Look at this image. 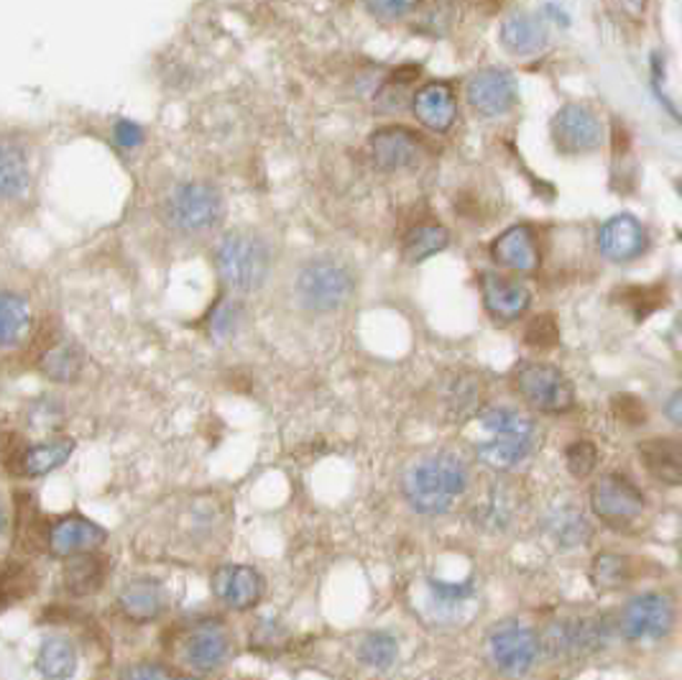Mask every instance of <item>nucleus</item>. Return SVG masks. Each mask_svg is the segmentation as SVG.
<instances>
[{
    "mask_svg": "<svg viewBox=\"0 0 682 680\" xmlns=\"http://www.w3.org/2000/svg\"><path fill=\"white\" fill-rule=\"evenodd\" d=\"M471 484V471L451 453H437L406 471L404 499L420 514H445L463 499Z\"/></svg>",
    "mask_w": 682,
    "mask_h": 680,
    "instance_id": "1",
    "label": "nucleus"
},
{
    "mask_svg": "<svg viewBox=\"0 0 682 680\" xmlns=\"http://www.w3.org/2000/svg\"><path fill=\"white\" fill-rule=\"evenodd\" d=\"M215 269L230 292L254 295L271 274V248L254 230H232L215 248Z\"/></svg>",
    "mask_w": 682,
    "mask_h": 680,
    "instance_id": "2",
    "label": "nucleus"
},
{
    "mask_svg": "<svg viewBox=\"0 0 682 680\" xmlns=\"http://www.w3.org/2000/svg\"><path fill=\"white\" fill-rule=\"evenodd\" d=\"M353 274L343 261L318 256L302 264L294 277V295L304 310L328 315L345 307L353 297Z\"/></svg>",
    "mask_w": 682,
    "mask_h": 680,
    "instance_id": "3",
    "label": "nucleus"
},
{
    "mask_svg": "<svg viewBox=\"0 0 682 680\" xmlns=\"http://www.w3.org/2000/svg\"><path fill=\"white\" fill-rule=\"evenodd\" d=\"M164 215L179 234L199 236L220 226L226 203H223L220 189L207 185V182H182L166 197Z\"/></svg>",
    "mask_w": 682,
    "mask_h": 680,
    "instance_id": "4",
    "label": "nucleus"
},
{
    "mask_svg": "<svg viewBox=\"0 0 682 680\" xmlns=\"http://www.w3.org/2000/svg\"><path fill=\"white\" fill-rule=\"evenodd\" d=\"M524 402L537 412H568L576 404V389L560 369L550 363H524L514 377Z\"/></svg>",
    "mask_w": 682,
    "mask_h": 680,
    "instance_id": "5",
    "label": "nucleus"
},
{
    "mask_svg": "<svg viewBox=\"0 0 682 680\" xmlns=\"http://www.w3.org/2000/svg\"><path fill=\"white\" fill-rule=\"evenodd\" d=\"M226 537V509L213 499H193L177 512L174 543L185 550H213Z\"/></svg>",
    "mask_w": 682,
    "mask_h": 680,
    "instance_id": "6",
    "label": "nucleus"
},
{
    "mask_svg": "<svg viewBox=\"0 0 682 680\" xmlns=\"http://www.w3.org/2000/svg\"><path fill=\"white\" fill-rule=\"evenodd\" d=\"M590 507L609 527H627L644 509V496L621 474H606L590 486Z\"/></svg>",
    "mask_w": 682,
    "mask_h": 680,
    "instance_id": "7",
    "label": "nucleus"
},
{
    "mask_svg": "<svg viewBox=\"0 0 682 680\" xmlns=\"http://www.w3.org/2000/svg\"><path fill=\"white\" fill-rule=\"evenodd\" d=\"M678 611L670 596L642 594L627 604L621 611V632L627 640H662L675 627Z\"/></svg>",
    "mask_w": 682,
    "mask_h": 680,
    "instance_id": "8",
    "label": "nucleus"
},
{
    "mask_svg": "<svg viewBox=\"0 0 682 680\" xmlns=\"http://www.w3.org/2000/svg\"><path fill=\"white\" fill-rule=\"evenodd\" d=\"M465 101L484 119H498L506 115L519 101V87L512 72L486 68L471 74L465 82Z\"/></svg>",
    "mask_w": 682,
    "mask_h": 680,
    "instance_id": "9",
    "label": "nucleus"
},
{
    "mask_svg": "<svg viewBox=\"0 0 682 680\" xmlns=\"http://www.w3.org/2000/svg\"><path fill=\"white\" fill-rule=\"evenodd\" d=\"M539 652H542L539 635L531 627L517 625V621L496 627L488 637L490 660L502 670H509V673H524V670H529L537 662Z\"/></svg>",
    "mask_w": 682,
    "mask_h": 680,
    "instance_id": "10",
    "label": "nucleus"
},
{
    "mask_svg": "<svg viewBox=\"0 0 682 680\" xmlns=\"http://www.w3.org/2000/svg\"><path fill=\"white\" fill-rule=\"evenodd\" d=\"M539 640L552 658H586L603 647L606 627L598 619H562L552 621Z\"/></svg>",
    "mask_w": 682,
    "mask_h": 680,
    "instance_id": "11",
    "label": "nucleus"
},
{
    "mask_svg": "<svg viewBox=\"0 0 682 680\" xmlns=\"http://www.w3.org/2000/svg\"><path fill=\"white\" fill-rule=\"evenodd\" d=\"M552 138L557 148L565 154H588L601 146L603 126L590 107L570 103L557 111L552 121Z\"/></svg>",
    "mask_w": 682,
    "mask_h": 680,
    "instance_id": "12",
    "label": "nucleus"
},
{
    "mask_svg": "<svg viewBox=\"0 0 682 680\" xmlns=\"http://www.w3.org/2000/svg\"><path fill=\"white\" fill-rule=\"evenodd\" d=\"M232 637L228 629L218 625V621H203L195 629H189V635L182 642V655L189 668L199 670V673H213L228 666L232 658Z\"/></svg>",
    "mask_w": 682,
    "mask_h": 680,
    "instance_id": "13",
    "label": "nucleus"
},
{
    "mask_svg": "<svg viewBox=\"0 0 682 680\" xmlns=\"http://www.w3.org/2000/svg\"><path fill=\"white\" fill-rule=\"evenodd\" d=\"M373 162L384 172H402L414 167L422 159V141L417 134L402 126L379 128L369 138Z\"/></svg>",
    "mask_w": 682,
    "mask_h": 680,
    "instance_id": "14",
    "label": "nucleus"
},
{
    "mask_svg": "<svg viewBox=\"0 0 682 680\" xmlns=\"http://www.w3.org/2000/svg\"><path fill=\"white\" fill-rule=\"evenodd\" d=\"M480 295H484L486 312L498 322L519 320L531 305L527 285H521L517 279H506L494 271H486L480 277Z\"/></svg>",
    "mask_w": 682,
    "mask_h": 680,
    "instance_id": "15",
    "label": "nucleus"
},
{
    "mask_svg": "<svg viewBox=\"0 0 682 680\" xmlns=\"http://www.w3.org/2000/svg\"><path fill=\"white\" fill-rule=\"evenodd\" d=\"M213 594L230 609H254L264 599V578L248 566H223L213 576Z\"/></svg>",
    "mask_w": 682,
    "mask_h": 680,
    "instance_id": "16",
    "label": "nucleus"
},
{
    "mask_svg": "<svg viewBox=\"0 0 682 680\" xmlns=\"http://www.w3.org/2000/svg\"><path fill=\"white\" fill-rule=\"evenodd\" d=\"M107 533L93 519L82 517V514H70V517L56 519L49 527V553L56 558H70V555L95 550L105 543Z\"/></svg>",
    "mask_w": 682,
    "mask_h": 680,
    "instance_id": "17",
    "label": "nucleus"
},
{
    "mask_svg": "<svg viewBox=\"0 0 682 680\" xmlns=\"http://www.w3.org/2000/svg\"><path fill=\"white\" fill-rule=\"evenodd\" d=\"M598 248L611 261H634L647 251V230L634 215H617L603 223L598 234Z\"/></svg>",
    "mask_w": 682,
    "mask_h": 680,
    "instance_id": "18",
    "label": "nucleus"
},
{
    "mask_svg": "<svg viewBox=\"0 0 682 680\" xmlns=\"http://www.w3.org/2000/svg\"><path fill=\"white\" fill-rule=\"evenodd\" d=\"M412 111L422 126L447 134L457 119V101L447 82H427L412 97Z\"/></svg>",
    "mask_w": 682,
    "mask_h": 680,
    "instance_id": "19",
    "label": "nucleus"
},
{
    "mask_svg": "<svg viewBox=\"0 0 682 680\" xmlns=\"http://www.w3.org/2000/svg\"><path fill=\"white\" fill-rule=\"evenodd\" d=\"M490 259L502 269L517 274H535L539 269V246L527 226H514L498 236L490 246Z\"/></svg>",
    "mask_w": 682,
    "mask_h": 680,
    "instance_id": "20",
    "label": "nucleus"
},
{
    "mask_svg": "<svg viewBox=\"0 0 682 680\" xmlns=\"http://www.w3.org/2000/svg\"><path fill=\"white\" fill-rule=\"evenodd\" d=\"M118 607L131 621L146 625V621H156L164 617L166 607V588L156 578H136L121 588Z\"/></svg>",
    "mask_w": 682,
    "mask_h": 680,
    "instance_id": "21",
    "label": "nucleus"
},
{
    "mask_svg": "<svg viewBox=\"0 0 682 680\" xmlns=\"http://www.w3.org/2000/svg\"><path fill=\"white\" fill-rule=\"evenodd\" d=\"M502 47L514 56H531L542 52L547 44V27L535 13L509 16L498 31Z\"/></svg>",
    "mask_w": 682,
    "mask_h": 680,
    "instance_id": "22",
    "label": "nucleus"
},
{
    "mask_svg": "<svg viewBox=\"0 0 682 680\" xmlns=\"http://www.w3.org/2000/svg\"><path fill=\"white\" fill-rule=\"evenodd\" d=\"M72 451H74L72 437H54V441H46L41 445L23 447L21 453H16L13 471L19 476H27V478L46 476V474H52L54 468L64 466L66 459L72 455Z\"/></svg>",
    "mask_w": 682,
    "mask_h": 680,
    "instance_id": "23",
    "label": "nucleus"
},
{
    "mask_svg": "<svg viewBox=\"0 0 682 680\" xmlns=\"http://www.w3.org/2000/svg\"><path fill=\"white\" fill-rule=\"evenodd\" d=\"M639 461L652 478L662 484H682V441L654 437L639 445Z\"/></svg>",
    "mask_w": 682,
    "mask_h": 680,
    "instance_id": "24",
    "label": "nucleus"
},
{
    "mask_svg": "<svg viewBox=\"0 0 682 680\" xmlns=\"http://www.w3.org/2000/svg\"><path fill=\"white\" fill-rule=\"evenodd\" d=\"M31 187V162L27 148L11 138H0V200L21 197Z\"/></svg>",
    "mask_w": 682,
    "mask_h": 680,
    "instance_id": "25",
    "label": "nucleus"
},
{
    "mask_svg": "<svg viewBox=\"0 0 682 680\" xmlns=\"http://www.w3.org/2000/svg\"><path fill=\"white\" fill-rule=\"evenodd\" d=\"M105 576H107L105 558H100L93 550L70 555L62 570L64 588L72 596L97 594L100 588L105 586Z\"/></svg>",
    "mask_w": 682,
    "mask_h": 680,
    "instance_id": "26",
    "label": "nucleus"
},
{
    "mask_svg": "<svg viewBox=\"0 0 682 680\" xmlns=\"http://www.w3.org/2000/svg\"><path fill=\"white\" fill-rule=\"evenodd\" d=\"M535 445V435H498L496 441L478 445V459L496 471H509L527 459Z\"/></svg>",
    "mask_w": 682,
    "mask_h": 680,
    "instance_id": "27",
    "label": "nucleus"
},
{
    "mask_svg": "<svg viewBox=\"0 0 682 680\" xmlns=\"http://www.w3.org/2000/svg\"><path fill=\"white\" fill-rule=\"evenodd\" d=\"M16 540L23 547V550H41V547H49V527L44 517H41L39 504L33 502L31 494H19L16 496Z\"/></svg>",
    "mask_w": 682,
    "mask_h": 680,
    "instance_id": "28",
    "label": "nucleus"
},
{
    "mask_svg": "<svg viewBox=\"0 0 682 680\" xmlns=\"http://www.w3.org/2000/svg\"><path fill=\"white\" fill-rule=\"evenodd\" d=\"M31 312L23 297L0 292V348H11L21 343L29 333Z\"/></svg>",
    "mask_w": 682,
    "mask_h": 680,
    "instance_id": "29",
    "label": "nucleus"
},
{
    "mask_svg": "<svg viewBox=\"0 0 682 680\" xmlns=\"http://www.w3.org/2000/svg\"><path fill=\"white\" fill-rule=\"evenodd\" d=\"M447 246H451V234H447V228L424 223V226L412 228L410 234H406L404 244H402V254L410 264H420V261L432 259V256L440 251H445Z\"/></svg>",
    "mask_w": 682,
    "mask_h": 680,
    "instance_id": "30",
    "label": "nucleus"
},
{
    "mask_svg": "<svg viewBox=\"0 0 682 680\" xmlns=\"http://www.w3.org/2000/svg\"><path fill=\"white\" fill-rule=\"evenodd\" d=\"M37 666L41 676L46 678H72L74 670H78V650H74V645L64 640V637H49V640L41 645Z\"/></svg>",
    "mask_w": 682,
    "mask_h": 680,
    "instance_id": "31",
    "label": "nucleus"
},
{
    "mask_svg": "<svg viewBox=\"0 0 682 680\" xmlns=\"http://www.w3.org/2000/svg\"><path fill=\"white\" fill-rule=\"evenodd\" d=\"M414 31L424 37H443L455 23V3L453 0H420L414 8Z\"/></svg>",
    "mask_w": 682,
    "mask_h": 680,
    "instance_id": "32",
    "label": "nucleus"
},
{
    "mask_svg": "<svg viewBox=\"0 0 682 680\" xmlns=\"http://www.w3.org/2000/svg\"><path fill=\"white\" fill-rule=\"evenodd\" d=\"M39 369L46 379L70 384L82 374V353L70 343H56L46 348L44 356H41Z\"/></svg>",
    "mask_w": 682,
    "mask_h": 680,
    "instance_id": "33",
    "label": "nucleus"
},
{
    "mask_svg": "<svg viewBox=\"0 0 682 680\" xmlns=\"http://www.w3.org/2000/svg\"><path fill=\"white\" fill-rule=\"evenodd\" d=\"M37 588V574L23 563H6L0 568V609L23 601Z\"/></svg>",
    "mask_w": 682,
    "mask_h": 680,
    "instance_id": "34",
    "label": "nucleus"
},
{
    "mask_svg": "<svg viewBox=\"0 0 682 680\" xmlns=\"http://www.w3.org/2000/svg\"><path fill=\"white\" fill-rule=\"evenodd\" d=\"M590 578H593L596 588H601V591H613V588L629 584L631 566L627 558H621V555L603 553L598 555L593 566H590Z\"/></svg>",
    "mask_w": 682,
    "mask_h": 680,
    "instance_id": "35",
    "label": "nucleus"
},
{
    "mask_svg": "<svg viewBox=\"0 0 682 680\" xmlns=\"http://www.w3.org/2000/svg\"><path fill=\"white\" fill-rule=\"evenodd\" d=\"M550 533L560 545H586L593 535V529L586 517L576 509H560L550 519Z\"/></svg>",
    "mask_w": 682,
    "mask_h": 680,
    "instance_id": "36",
    "label": "nucleus"
},
{
    "mask_svg": "<svg viewBox=\"0 0 682 680\" xmlns=\"http://www.w3.org/2000/svg\"><path fill=\"white\" fill-rule=\"evenodd\" d=\"M396 655H399L396 640L384 632H373L369 637H363L361 647H358V658H361L369 668H379V670L394 666Z\"/></svg>",
    "mask_w": 682,
    "mask_h": 680,
    "instance_id": "37",
    "label": "nucleus"
},
{
    "mask_svg": "<svg viewBox=\"0 0 682 680\" xmlns=\"http://www.w3.org/2000/svg\"><path fill=\"white\" fill-rule=\"evenodd\" d=\"M480 425L490 435H535V422L514 410H486L480 414Z\"/></svg>",
    "mask_w": 682,
    "mask_h": 680,
    "instance_id": "38",
    "label": "nucleus"
},
{
    "mask_svg": "<svg viewBox=\"0 0 682 680\" xmlns=\"http://www.w3.org/2000/svg\"><path fill=\"white\" fill-rule=\"evenodd\" d=\"M420 0H363L365 13L376 21H402L417 8Z\"/></svg>",
    "mask_w": 682,
    "mask_h": 680,
    "instance_id": "39",
    "label": "nucleus"
},
{
    "mask_svg": "<svg viewBox=\"0 0 682 680\" xmlns=\"http://www.w3.org/2000/svg\"><path fill=\"white\" fill-rule=\"evenodd\" d=\"M565 461H568V471L572 476L586 478L588 474H593V468L598 463V447L588 441H578L568 447Z\"/></svg>",
    "mask_w": 682,
    "mask_h": 680,
    "instance_id": "40",
    "label": "nucleus"
},
{
    "mask_svg": "<svg viewBox=\"0 0 682 680\" xmlns=\"http://www.w3.org/2000/svg\"><path fill=\"white\" fill-rule=\"evenodd\" d=\"M240 322V307L236 302H223L218 310L213 312L210 326L215 336H230Z\"/></svg>",
    "mask_w": 682,
    "mask_h": 680,
    "instance_id": "41",
    "label": "nucleus"
},
{
    "mask_svg": "<svg viewBox=\"0 0 682 680\" xmlns=\"http://www.w3.org/2000/svg\"><path fill=\"white\" fill-rule=\"evenodd\" d=\"M113 138H115V144H118L121 148H138L141 144H144L146 131L141 128L136 121L123 119V121H115Z\"/></svg>",
    "mask_w": 682,
    "mask_h": 680,
    "instance_id": "42",
    "label": "nucleus"
},
{
    "mask_svg": "<svg viewBox=\"0 0 682 680\" xmlns=\"http://www.w3.org/2000/svg\"><path fill=\"white\" fill-rule=\"evenodd\" d=\"M121 676L123 678H174L177 673L164 666H154V662H138V666L123 670Z\"/></svg>",
    "mask_w": 682,
    "mask_h": 680,
    "instance_id": "43",
    "label": "nucleus"
},
{
    "mask_svg": "<svg viewBox=\"0 0 682 680\" xmlns=\"http://www.w3.org/2000/svg\"><path fill=\"white\" fill-rule=\"evenodd\" d=\"M664 414H668L670 422H675V425L682 427V389H678V392L668 400V404H664Z\"/></svg>",
    "mask_w": 682,
    "mask_h": 680,
    "instance_id": "44",
    "label": "nucleus"
},
{
    "mask_svg": "<svg viewBox=\"0 0 682 680\" xmlns=\"http://www.w3.org/2000/svg\"><path fill=\"white\" fill-rule=\"evenodd\" d=\"M675 336H678V340H680V346H682V315H680V318L675 320Z\"/></svg>",
    "mask_w": 682,
    "mask_h": 680,
    "instance_id": "45",
    "label": "nucleus"
},
{
    "mask_svg": "<svg viewBox=\"0 0 682 680\" xmlns=\"http://www.w3.org/2000/svg\"><path fill=\"white\" fill-rule=\"evenodd\" d=\"M3 525H6V517H3V509H0V529H3Z\"/></svg>",
    "mask_w": 682,
    "mask_h": 680,
    "instance_id": "46",
    "label": "nucleus"
}]
</instances>
